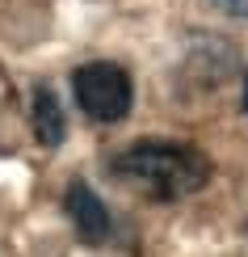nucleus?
<instances>
[{
	"label": "nucleus",
	"instance_id": "nucleus-1",
	"mask_svg": "<svg viewBox=\"0 0 248 257\" xmlns=\"http://www.w3.org/2000/svg\"><path fill=\"white\" fill-rule=\"evenodd\" d=\"M210 156L177 139H139L114 156V177L160 202L185 198L210 181Z\"/></svg>",
	"mask_w": 248,
	"mask_h": 257
},
{
	"label": "nucleus",
	"instance_id": "nucleus-2",
	"mask_svg": "<svg viewBox=\"0 0 248 257\" xmlns=\"http://www.w3.org/2000/svg\"><path fill=\"white\" fill-rule=\"evenodd\" d=\"M72 93H76V105L89 114L93 122H118L131 114V76L126 68H118L110 59H89L72 72Z\"/></svg>",
	"mask_w": 248,
	"mask_h": 257
},
{
	"label": "nucleus",
	"instance_id": "nucleus-3",
	"mask_svg": "<svg viewBox=\"0 0 248 257\" xmlns=\"http://www.w3.org/2000/svg\"><path fill=\"white\" fill-rule=\"evenodd\" d=\"M68 215H72V228H76L89 244L110 240V211H105V202L93 194V186L80 181V177L68 186Z\"/></svg>",
	"mask_w": 248,
	"mask_h": 257
},
{
	"label": "nucleus",
	"instance_id": "nucleus-4",
	"mask_svg": "<svg viewBox=\"0 0 248 257\" xmlns=\"http://www.w3.org/2000/svg\"><path fill=\"white\" fill-rule=\"evenodd\" d=\"M34 135L47 148H59L63 135H68V118H63V105H59L51 84H38L34 89Z\"/></svg>",
	"mask_w": 248,
	"mask_h": 257
},
{
	"label": "nucleus",
	"instance_id": "nucleus-5",
	"mask_svg": "<svg viewBox=\"0 0 248 257\" xmlns=\"http://www.w3.org/2000/svg\"><path fill=\"white\" fill-rule=\"evenodd\" d=\"M214 9H223L227 17H248V0H214Z\"/></svg>",
	"mask_w": 248,
	"mask_h": 257
},
{
	"label": "nucleus",
	"instance_id": "nucleus-6",
	"mask_svg": "<svg viewBox=\"0 0 248 257\" xmlns=\"http://www.w3.org/2000/svg\"><path fill=\"white\" fill-rule=\"evenodd\" d=\"M244 110H248V80H244Z\"/></svg>",
	"mask_w": 248,
	"mask_h": 257
}]
</instances>
